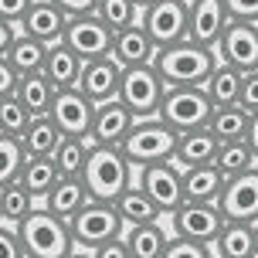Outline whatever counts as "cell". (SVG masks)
<instances>
[{
	"mask_svg": "<svg viewBox=\"0 0 258 258\" xmlns=\"http://www.w3.org/2000/svg\"><path fill=\"white\" fill-rule=\"evenodd\" d=\"M0 258H24L21 251V241H17V231L0 224Z\"/></svg>",
	"mask_w": 258,
	"mask_h": 258,
	"instance_id": "43",
	"label": "cell"
},
{
	"mask_svg": "<svg viewBox=\"0 0 258 258\" xmlns=\"http://www.w3.org/2000/svg\"><path fill=\"white\" fill-rule=\"evenodd\" d=\"M255 167H258V160L248 150V143H221L218 153H214V170H218L224 180L245 173V170H255Z\"/></svg>",
	"mask_w": 258,
	"mask_h": 258,
	"instance_id": "34",
	"label": "cell"
},
{
	"mask_svg": "<svg viewBox=\"0 0 258 258\" xmlns=\"http://www.w3.org/2000/svg\"><path fill=\"white\" fill-rule=\"evenodd\" d=\"M211 255L214 258H258L255 255V224L224 221L221 234L211 241Z\"/></svg>",
	"mask_w": 258,
	"mask_h": 258,
	"instance_id": "23",
	"label": "cell"
},
{
	"mask_svg": "<svg viewBox=\"0 0 258 258\" xmlns=\"http://www.w3.org/2000/svg\"><path fill=\"white\" fill-rule=\"evenodd\" d=\"M58 140H61V133L54 129V122L48 116H41V119H31V122H27V129L21 133L17 143H21L24 156H51Z\"/></svg>",
	"mask_w": 258,
	"mask_h": 258,
	"instance_id": "32",
	"label": "cell"
},
{
	"mask_svg": "<svg viewBox=\"0 0 258 258\" xmlns=\"http://www.w3.org/2000/svg\"><path fill=\"white\" fill-rule=\"evenodd\" d=\"M153 41H150V34L143 31L140 24L126 27V31H119V34H112V51H109V58L119 64V68H140V64H153Z\"/></svg>",
	"mask_w": 258,
	"mask_h": 258,
	"instance_id": "19",
	"label": "cell"
},
{
	"mask_svg": "<svg viewBox=\"0 0 258 258\" xmlns=\"http://www.w3.org/2000/svg\"><path fill=\"white\" fill-rule=\"evenodd\" d=\"M211 116H214V105L204 95V89H167L160 112H156V119L167 129H173L177 136L194 133V129H207Z\"/></svg>",
	"mask_w": 258,
	"mask_h": 258,
	"instance_id": "5",
	"label": "cell"
},
{
	"mask_svg": "<svg viewBox=\"0 0 258 258\" xmlns=\"http://www.w3.org/2000/svg\"><path fill=\"white\" fill-rule=\"evenodd\" d=\"M133 183L153 201V207L163 218H170L177 207H183V180H180V167H173V160L136 170V180Z\"/></svg>",
	"mask_w": 258,
	"mask_h": 258,
	"instance_id": "8",
	"label": "cell"
},
{
	"mask_svg": "<svg viewBox=\"0 0 258 258\" xmlns=\"http://www.w3.org/2000/svg\"><path fill=\"white\" fill-rule=\"evenodd\" d=\"M85 204H89V194H85L82 177H61V180L54 183V190L38 207H44L48 214H54V218H61V221H72Z\"/></svg>",
	"mask_w": 258,
	"mask_h": 258,
	"instance_id": "21",
	"label": "cell"
},
{
	"mask_svg": "<svg viewBox=\"0 0 258 258\" xmlns=\"http://www.w3.org/2000/svg\"><path fill=\"white\" fill-rule=\"evenodd\" d=\"M34 207L38 204L31 201V194H27L17 180H11L7 187H0V221H4L7 228H17Z\"/></svg>",
	"mask_w": 258,
	"mask_h": 258,
	"instance_id": "35",
	"label": "cell"
},
{
	"mask_svg": "<svg viewBox=\"0 0 258 258\" xmlns=\"http://www.w3.org/2000/svg\"><path fill=\"white\" fill-rule=\"evenodd\" d=\"M170 241V231L156 221V224H136L122 231V245H126L129 258H160Z\"/></svg>",
	"mask_w": 258,
	"mask_h": 258,
	"instance_id": "26",
	"label": "cell"
},
{
	"mask_svg": "<svg viewBox=\"0 0 258 258\" xmlns=\"http://www.w3.org/2000/svg\"><path fill=\"white\" fill-rule=\"evenodd\" d=\"M133 122H136V119L129 116V109L119 102V99L95 105V112H92V129H89V143L92 146L119 150V143L126 140V133L133 129Z\"/></svg>",
	"mask_w": 258,
	"mask_h": 258,
	"instance_id": "16",
	"label": "cell"
},
{
	"mask_svg": "<svg viewBox=\"0 0 258 258\" xmlns=\"http://www.w3.org/2000/svg\"><path fill=\"white\" fill-rule=\"evenodd\" d=\"M21 163H24V150H21V143L0 136V187H7L11 180H17Z\"/></svg>",
	"mask_w": 258,
	"mask_h": 258,
	"instance_id": "38",
	"label": "cell"
},
{
	"mask_svg": "<svg viewBox=\"0 0 258 258\" xmlns=\"http://www.w3.org/2000/svg\"><path fill=\"white\" fill-rule=\"evenodd\" d=\"M31 4H34V0H0V21H4V24H14V27H17Z\"/></svg>",
	"mask_w": 258,
	"mask_h": 258,
	"instance_id": "42",
	"label": "cell"
},
{
	"mask_svg": "<svg viewBox=\"0 0 258 258\" xmlns=\"http://www.w3.org/2000/svg\"><path fill=\"white\" fill-rule=\"evenodd\" d=\"M68 231H72V241H75L78 251H95V248H102L105 241L122 238L126 228H122V221H119V214H116L112 204L89 201L75 218L68 221Z\"/></svg>",
	"mask_w": 258,
	"mask_h": 258,
	"instance_id": "7",
	"label": "cell"
},
{
	"mask_svg": "<svg viewBox=\"0 0 258 258\" xmlns=\"http://www.w3.org/2000/svg\"><path fill=\"white\" fill-rule=\"evenodd\" d=\"M187 4L190 0H156L150 11L140 14V27L150 34L156 51L187 41Z\"/></svg>",
	"mask_w": 258,
	"mask_h": 258,
	"instance_id": "9",
	"label": "cell"
},
{
	"mask_svg": "<svg viewBox=\"0 0 258 258\" xmlns=\"http://www.w3.org/2000/svg\"><path fill=\"white\" fill-rule=\"evenodd\" d=\"M14 89H17V75H14V68H11V64L0 58V99L14 95Z\"/></svg>",
	"mask_w": 258,
	"mask_h": 258,
	"instance_id": "45",
	"label": "cell"
},
{
	"mask_svg": "<svg viewBox=\"0 0 258 258\" xmlns=\"http://www.w3.org/2000/svg\"><path fill=\"white\" fill-rule=\"evenodd\" d=\"M153 4H156V0H133V7H136V11H150V7H153Z\"/></svg>",
	"mask_w": 258,
	"mask_h": 258,
	"instance_id": "49",
	"label": "cell"
},
{
	"mask_svg": "<svg viewBox=\"0 0 258 258\" xmlns=\"http://www.w3.org/2000/svg\"><path fill=\"white\" fill-rule=\"evenodd\" d=\"M163 92H167V85L160 82L153 64H140V68H122L116 99L129 109V116L140 122V119H156Z\"/></svg>",
	"mask_w": 258,
	"mask_h": 258,
	"instance_id": "6",
	"label": "cell"
},
{
	"mask_svg": "<svg viewBox=\"0 0 258 258\" xmlns=\"http://www.w3.org/2000/svg\"><path fill=\"white\" fill-rule=\"evenodd\" d=\"M17 38V27L14 24H4V21H0V58H4V54H7V48H11V41Z\"/></svg>",
	"mask_w": 258,
	"mask_h": 258,
	"instance_id": "48",
	"label": "cell"
},
{
	"mask_svg": "<svg viewBox=\"0 0 258 258\" xmlns=\"http://www.w3.org/2000/svg\"><path fill=\"white\" fill-rule=\"evenodd\" d=\"M61 44L75 54L82 64L85 61H99V58H109V51H112V31H109L95 14L68 17Z\"/></svg>",
	"mask_w": 258,
	"mask_h": 258,
	"instance_id": "10",
	"label": "cell"
},
{
	"mask_svg": "<svg viewBox=\"0 0 258 258\" xmlns=\"http://www.w3.org/2000/svg\"><path fill=\"white\" fill-rule=\"evenodd\" d=\"M89 146H92L89 140H68V136H61L51 153V163L58 170V177H82L85 160H89Z\"/></svg>",
	"mask_w": 258,
	"mask_h": 258,
	"instance_id": "33",
	"label": "cell"
},
{
	"mask_svg": "<svg viewBox=\"0 0 258 258\" xmlns=\"http://www.w3.org/2000/svg\"><path fill=\"white\" fill-rule=\"evenodd\" d=\"M248 112L241 105H228V109H214V116L207 122V133L218 143H245L248 136Z\"/></svg>",
	"mask_w": 258,
	"mask_h": 258,
	"instance_id": "31",
	"label": "cell"
},
{
	"mask_svg": "<svg viewBox=\"0 0 258 258\" xmlns=\"http://www.w3.org/2000/svg\"><path fill=\"white\" fill-rule=\"evenodd\" d=\"M204 95L211 99L214 109H228V105H238V95H241V72L231 68V64H214L211 78L204 82Z\"/></svg>",
	"mask_w": 258,
	"mask_h": 258,
	"instance_id": "29",
	"label": "cell"
},
{
	"mask_svg": "<svg viewBox=\"0 0 258 258\" xmlns=\"http://www.w3.org/2000/svg\"><path fill=\"white\" fill-rule=\"evenodd\" d=\"M173 146H177L173 129H167L160 119H140V122H133L126 140L119 143V153L126 156L133 170H143L163 163V160H173Z\"/></svg>",
	"mask_w": 258,
	"mask_h": 258,
	"instance_id": "4",
	"label": "cell"
},
{
	"mask_svg": "<svg viewBox=\"0 0 258 258\" xmlns=\"http://www.w3.org/2000/svg\"><path fill=\"white\" fill-rule=\"evenodd\" d=\"M218 211L224 221L258 224V167L224 180V190L218 197Z\"/></svg>",
	"mask_w": 258,
	"mask_h": 258,
	"instance_id": "11",
	"label": "cell"
},
{
	"mask_svg": "<svg viewBox=\"0 0 258 258\" xmlns=\"http://www.w3.org/2000/svg\"><path fill=\"white\" fill-rule=\"evenodd\" d=\"M228 21L238 24H258V0H224Z\"/></svg>",
	"mask_w": 258,
	"mask_h": 258,
	"instance_id": "40",
	"label": "cell"
},
{
	"mask_svg": "<svg viewBox=\"0 0 258 258\" xmlns=\"http://www.w3.org/2000/svg\"><path fill=\"white\" fill-rule=\"evenodd\" d=\"M14 231H17V241H21L24 258H68L75 251L68 221L48 214L44 207H34Z\"/></svg>",
	"mask_w": 258,
	"mask_h": 258,
	"instance_id": "3",
	"label": "cell"
},
{
	"mask_svg": "<svg viewBox=\"0 0 258 258\" xmlns=\"http://www.w3.org/2000/svg\"><path fill=\"white\" fill-rule=\"evenodd\" d=\"M221 64H231L241 75L245 72H255L258 68V27L255 24H238V21H228L224 34H221L218 48H214Z\"/></svg>",
	"mask_w": 258,
	"mask_h": 258,
	"instance_id": "15",
	"label": "cell"
},
{
	"mask_svg": "<svg viewBox=\"0 0 258 258\" xmlns=\"http://www.w3.org/2000/svg\"><path fill=\"white\" fill-rule=\"evenodd\" d=\"M255 255H258V224H255Z\"/></svg>",
	"mask_w": 258,
	"mask_h": 258,
	"instance_id": "51",
	"label": "cell"
},
{
	"mask_svg": "<svg viewBox=\"0 0 258 258\" xmlns=\"http://www.w3.org/2000/svg\"><path fill=\"white\" fill-rule=\"evenodd\" d=\"M133 173L136 170L126 163V156L119 153V150L89 146V160H85V170H82V183H85L89 201L116 204L119 194L133 187Z\"/></svg>",
	"mask_w": 258,
	"mask_h": 258,
	"instance_id": "2",
	"label": "cell"
},
{
	"mask_svg": "<svg viewBox=\"0 0 258 258\" xmlns=\"http://www.w3.org/2000/svg\"><path fill=\"white\" fill-rule=\"evenodd\" d=\"M44 58H48V44L27 38V34H21V31H17V38L11 41V48H7V54H4V61L14 68L17 78L38 75L41 68H44Z\"/></svg>",
	"mask_w": 258,
	"mask_h": 258,
	"instance_id": "27",
	"label": "cell"
},
{
	"mask_svg": "<svg viewBox=\"0 0 258 258\" xmlns=\"http://www.w3.org/2000/svg\"><path fill=\"white\" fill-rule=\"evenodd\" d=\"M160 258H214L211 255V248L207 245H197V241H183V238H173L170 234L167 248H163V255Z\"/></svg>",
	"mask_w": 258,
	"mask_h": 258,
	"instance_id": "39",
	"label": "cell"
},
{
	"mask_svg": "<svg viewBox=\"0 0 258 258\" xmlns=\"http://www.w3.org/2000/svg\"><path fill=\"white\" fill-rule=\"evenodd\" d=\"M68 258H92V251H78V248H75V251H72Z\"/></svg>",
	"mask_w": 258,
	"mask_h": 258,
	"instance_id": "50",
	"label": "cell"
},
{
	"mask_svg": "<svg viewBox=\"0 0 258 258\" xmlns=\"http://www.w3.org/2000/svg\"><path fill=\"white\" fill-rule=\"evenodd\" d=\"M255 27H258V24H255Z\"/></svg>",
	"mask_w": 258,
	"mask_h": 258,
	"instance_id": "53",
	"label": "cell"
},
{
	"mask_svg": "<svg viewBox=\"0 0 258 258\" xmlns=\"http://www.w3.org/2000/svg\"><path fill=\"white\" fill-rule=\"evenodd\" d=\"M245 143H248V150L255 153V160H258V112H251V119H248V136H245Z\"/></svg>",
	"mask_w": 258,
	"mask_h": 258,
	"instance_id": "47",
	"label": "cell"
},
{
	"mask_svg": "<svg viewBox=\"0 0 258 258\" xmlns=\"http://www.w3.org/2000/svg\"><path fill=\"white\" fill-rule=\"evenodd\" d=\"M180 180H183V204H218L221 190H224V177L214 167L180 170Z\"/></svg>",
	"mask_w": 258,
	"mask_h": 258,
	"instance_id": "24",
	"label": "cell"
},
{
	"mask_svg": "<svg viewBox=\"0 0 258 258\" xmlns=\"http://www.w3.org/2000/svg\"><path fill=\"white\" fill-rule=\"evenodd\" d=\"M214 64H218V54L207 48H197L190 41H180L173 48H160L153 54V72L167 89H204Z\"/></svg>",
	"mask_w": 258,
	"mask_h": 258,
	"instance_id": "1",
	"label": "cell"
},
{
	"mask_svg": "<svg viewBox=\"0 0 258 258\" xmlns=\"http://www.w3.org/2000/svg\"><path fill=\"white\" fill-rule=\"evenodd\" d=\"M119 78H122V68H119L112 58H99V61L82 64L75 89L82 92L92 105H102V102H112L119 95Z\"/></svg>",
	"mask_w": 258,
	"mask_h": 258,
	"instance_id": "17",
	"label": "cell"
},
{
	"mask_svg": "<svg viewBox=\"0 0 258 258\" xmlns=\"http://www.w3.org/2000/svg\"><path fill=\"white\" fill-rule=\"evenodd\" d=\"M221 228H224V218H221L218 204H183L170 214V234L173 238L197 241L207 248L221 234Z\"/></svg>",
	"mask_w": 258,
	"mask_h": 258,
	"instance_id": "12",
	"label": "cell"
},
{
	"mask_svg": "<svg viewBox=\"0 0 258 258\" xmlns=\"http://www.w3.org/2000/svg\"><path fill=\"white\" fill-rule=\"evenodd\" d=\"M221 143L207 133V129H194V133H180L177 146H173V167L194 170V167H214V153Z\"/></svg>",
	"mask_w": 258,
	"mask_h": 258,
	"instance_id": "20",
	"label": "cell"
},
{
	"mask_svg": "<svg viewBox=\"0 0 258 258\" xmlns=\"http://www.w3.org/2000/svg\"><path fill=\"white\" fill-rule=\"evenodd\" d=\"M92 112H95V105H92L82 92L64 89V92H54V102H51L48 119H51L54 129H58L61 136H68V140H89Z\"/></svg>",
	"mask_w": 258,
	"mask_h": 258,
	"instance_id": "13",
	"label": "cell"
},
{
	"mask_svg": "<svg viewBox=\"0 0 258 258\" xmlns=\"http://www.w3.org/2000/svg\"><path fill=\"white\" fill-rule=\"evenodd\" d=\"M224 27H228L224 0H190L187 4V41L190 44L214 51Z\"/></svg>",
	"mask_w": 258,
	"mask_h": 258,
	"instance_id": "14",
	"label": "cell"
},
{
	"mask_svg": "<svg viewBox=\"0 0 258 258\" xmlns=\"http://www.w3.org/2000/svg\"><path fill=\"white\" fill-rule=\"evenodd\" d=\"M54 7L64 14V17H82V14H92L99 0H51Z\"/></svg>",
	"mask_w": 258,
	"mask_h": 258,
	"instance_id": "44",
	"label": "cell"
},
{
	"mask_svg": "<svg viewBox=\"0 0 258 258\" xmlns=\"http://www.w3.org/2000/svg\"><path fill=\"white\" fill-rule=\"evenodd\" d=\"M116 214H119V221H122V228H136V224H156V221L163 218L160 211L153 207V201L146 197V194L133 183L129 190H122L119 194V201L116 204Z\"/></svg>",
	"mask_w": 258,
	"mask_h": 258,
	"instance_id": "30",
	"label": "cell"
},
{
	"mask_svg": "<svg viewBox=\"0 0 258 258\" xmlns=\"http://www.w3.org/2000/svg\"><path fill=\"white\" fill-rule=\"evenodd\" d=\"M92 14H95L112 34H119V31H126V27H133V24H140V11L133 7V0H99Z\"/></svg>",
	"mask_w": 258,
	"mask_h": 258,
	"instance_id": "36",
	"label": "cell"
},
{
	"mask_svg": "<svg viewBox=\"0 0 258 258\" xmlns=\"http://www.w3.org/2000/svg\"><path fill=\"white\" fill-rule=\"evenodd\" d=\"M31 116H27V109L14 95L7 99H0V136H7V140H21V133L27 129Z\"/></svg>",
	"mask_w": 258,
	"mask_h": 258,
	"instance_id": "37",
	"label": "cell"
},
{
	"mask_svg": "<svg viewBox=\"0 0 258 258\" xmlns=\"http://www.w3.org/2000/svg\"><path fill=\"white\" fill-rule=\"evenodd\" d=\"M92 258H129V251H126V245H122V238H116V241H105L102 248H95Z\"/></svg>",
	"mask_w": 258,
	"mask_h": 258,
	"instance_id": "46",
	"label": "cell"
},
{
	"mask_svg": "<svg viewBox=\"0 0 258 258\" xmlns=\"http://www.w3.org/2000/svg\"><path fill=\"white\" fill-rule=\"evenodd\" d=\"M238 105L245 109L248 116L258 112V68L241 75V95H238Z\"/></svg>",
	"mask_w": 258,
	"mask_h": 258,
	"instance_id": "41",
	"label": "cell"
},
{
	"mask_svg": "<svg viewBox=\"0 0 258 258\" xmlns=\"http://www.w3.org/2000/svg\"><path fill=\"white\" fill-rule=\"evenodd\" d=\"M78 72H82V61L75 54L64 48L61 41L58 44H48V58H44V68L41 75L51 82L54 92H64V89H75L78 85Z\"/></svg>",
	"mask_w": 258,
	"mask_h": 258,
	"instance_id": "25",
	"label": "cell"
},
{
	"mask_svg": "<svg viewBox=\"0 0 258 258\" xmlns=\"http://www.w3.org/2000/svg\"><path fill=\"white\" fill-rule=\"evenodd\" d=\"M58 180H61V177H58V170H54L51 156H24L21 173H17V183L31 194L34 204H41V201L54 190V183H58Z\"/></svg>",
	"mask_w": 258,
	"mask_h": 258,
	"instance_id": "22",
	"label": "cell"
},
{
	"mask_svg": "<svg viewBox=\"0 0 258 258\" xmlns=\"http://www.w3.org/2000/svg\"><path fill=\"white\" fill-rule=\"evenodd\" d=\"M0 224H4V221H0Z\"/></svg>",
	"mask_w": 258,
	"mask_h": 258,
	"instance_id": "52",
	"label": "cell"
},
{
	"mask_svg": "<svg viewBox=\"0 0 258 258\" xmlns=\"http://www.w3.org/2000/svg\"><path fill=\"white\" fill-rule=\"evenodd\" d=\"M64 24H68V17L54 7L51 0H34L27 7V14L21 17L17 31L27 34V38H34V41H41V44H58L64 38Z\"/></svg>",
	"mask_w": 258,
	"mask_h": 258,
	"instance_id": "18",
	"label": "cell"
},
{
	"mask_svg": "<svg viewBox=\"0 0 258 258\" xmlns=\"http://www.w3.org/2000/svg\"><path fill=\"white\" fill-rule=\"evenodd\" d=\"M14 99L27 109V116L31 119H41V116H48L51 112V102H54V89H51V82L41 75H24V78H17V89H14Z\"/></svg>",
	"mask_w": 258,
	"mask_h": 258,
	"instance_id": "28",
	"label": "cell"
}]
</instances>
